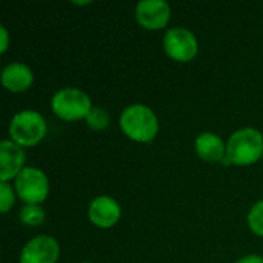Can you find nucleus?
Returning <instances> with one entry per match:
<instances>
[{"label": "nucleus", "instance_id": "obj_13", "mask_svg": "<svg viewBox=\"0 0 263 263\" xmlns=\"http://www.w3.org/2000/svg\"><path fill=\"white\" fill-rule=\"evenodd\" d=\"M45 217V210L40 205H23L18 211V219L26 227H40Z\"/></svg>", "mask_w": 263, "mask_h": 263}, {"label": "nucleus", "instance_id": "obj_15", "mask_svg": "<svg viewBox=\"0 0 263 263\" xmlns=\"http://www.w3.org/2000/svg\"><path fill=\"white\" fill-rule=\"evenodd\" d=\"M247 223L253 234H256L257 237H263V199L256 202L250 208L247 216Z\"/></svg>", "mask_w": 263, "mask_h": 263}, {"label": "nucleus", "instance_id": "obj_21", "mask_svg": "<svg viewBox=\"0 0 263 263\" xmlns=\"http://www.w3.org/2000/svg\"><path fill=\"white\" fill-rule=\"evenodd\" d=\"M262 160H263V159H262Z\"/></svg>", "mask_w": 263, "mask_h": 263}, {"label": "nucleus", "instance_id": "obj_5", "mask_svg": "<svg viewBox=\"0 0 263 263\" xmlns=\"http://www.w3.org/2000/svg\"><path fill=\"white\" fill-rule=\"evenodd\" d=\"M17 197L25 205H42L49 196V179L35 166H26L14 180Z\"/></svg>", "mask_w": 263, "mask_h": 263}, {"label": "nucleus", "instance_id": "obj_1", "mask_svg": "<svg viewBox=\"0 0 263 263\" xmlns=\"http://www.w3.org/2000/svg\"><path fill=\"white\" fill-rule=\"evenodd\" d=\"M119 126L129 140L137 143L153 142L160 129L156 112L143 103L126 106L119 116Z\"/></svg>", "mask_w": 263, "mask_h": 263}, {"label": "nucleus", "instance_id": "obj_2", "mask_svg": "<svg viewBox=\"0 0 263 263\" xmlns=\"http://www.w3.org/2000/svg\"><path fill=\"white\" fill-rule=\"evenodd\" d=\"M263 159V134L256 128H240L227 140L225 163L251 166Z\"/></svg>", "mask_w": 263, "mask_h": 263}, {"label": "nucleus", "instance_id": "obj_11", "mask_svg": "<svg viewBox=\"0 0 263 263\" xmlns=\"http://www.w3.org/2000/svg\"><path fill=\"white\" fill-rule=\"evenodd\" d=\"M34 83L31 68L22 62L8 63L2 69V86L9 92H25Z\"/></svg>", "mask_w": 263, "mask_h": 263}, {"label": "nucleus", "instance_id": "obj_3", "mask_svg": "<svg viewBox=\"0 0 263 263\" xmlns=\"http://www.w3.org/2000/svg\"><path fill=\"white\" fill-rule=\"evenodd\" d=\"M48 133L45 117L35 109H23L12 116L8 125L9 140L22 148H32L39 145Z\"/></svg>", "mask_w": 263, "mask_h": 263}, {"label": "nucleus", "instance_id": "obj_9", "mask_svg": "<svg viewBox=\"0 0 263 263\" xmlns=\"http://www.w3.org/2000/svg\"><path fill=\"white\" fill-rule=\"evenodd\" d=\"M122 217L120 203L111 196H97L91 200L88 206V219L89 222L102 230H108L117 225Z\"/></svg>", "mask_w": 263, "mask_h": 263}, {"label": "nucleus", "instance_id": "obj_8", "mask_svg": "<svg viewBox=\"0 0 263 263\" xmlns=\"http://www.w3.org/2000/svg\"><path fill=\"white\" fill-rule=\"evenodd\" d=\"M171 6L165 0H142L136 5V22L148 31H159L171 20Z\"/></svg>", "mask_w": 263, "mask_h": 263}, {"label": "nucleus", "instance_id": "obj_4", "mask_svg": "<svg viewBox=\"0 0 263 263\" xmlns=\"http://www.w3.org/2000/svg\"><path fill=\"white\" fill-rule=\"evenodd\" d=\"M92 106L91 97L83 89L72 86L59 89L51 99V111L65 122L85 120Z\"/></svg>", "mask_w": 263, "mask_h": 263}, {"label": "nucleus", "instance_id": "obj_14", "mask_svg": "<svg viewBox=\"0 0 263 263\" xmlns=\"http://www.w3.org/2000/svg\"><path fill=\"white\" fill-rule=\"evenodd\" d=\"M85 122L94 131H105L109 126V123H111V117H109V112L105 108L92 106V109L86 116Z\"/></svg>", "mask_w": 263, "mask_h": 263}, {"label": "nucleus", "instance_id": "obj_10", "mask_svg": "<svg viewBox=\"0 0 263 263\" xmlns=\"http://www.w3.org/2000/svg\"><path fill=\"white\" fill-rule=\"evenodd\" d=\"M25 148L9 139L0 142V182L9 183L26 168Z\"/></svg>", "mask_w": 263, "mask_h": 263}, {"label": "nucleus", "instance_id": "obj_6", "mask_svg": "<svg viewBox=\"0 0 263 263\" xmlns=\"http://www.w3.org/2000/svg\"><path fill=\"white\" fill-rule=\"evenodd\" d=\"M163 49L170 59L186 63L199 54V42L193 31L186 28H170L163 35Z\"/></svg>", "mask_w": 263, "mask_h": 263}, {"label": "nucleus", "instance_id": "obj_16", "mask_svg": "<svg viewBox=\"0 0 263 263\" xmlns=\"http://www.w3.org/2000/svg\"><path fill=\"white\" fill-rule=\"evenodd\" d=\"M15 190L14 185L6 183V182H0V211L2 214H6L15 203Z\"/></svg>", "mask_w": 263, "mask_h": 263}, {"label": "nucleus", "instance_id": "obj_12", "mask_svg": "<svg viewBox=\"0 0 263 263\" xmlns=\"http://www.w3.org/2000/svg\"><path fill=\"white\" fill-rule=\"evenodd\" d=\"M194 151L203 162L217 163L227 157V142H223L219 134L205 131L194 140Z\"/></svg>", "mask_w": 263, "mask_h": 263}, {"label": "nucleus", "instance_id": "obj_19", "mask_svg": "<svg viewBox=\"0 0 263 263\" xmlns=\"http://www.w3.org/2000/svg\"><path fill=\"white\" fill-rule=\"evenodd\" d=\"M74 5H88L89 2H72Z\"/></svg>", "mask_w": 263, "mask_h": 263}, {"label": "nucleus", "instance_id": "obj_20", "mask_svg": "<svg viewBox=\"0 0 263 263\" xmlns=\"http://www.w3.org/2000/svg\"><path fill=\"white\" fill-rule=\"evenodd\" d=\"M82 263H91V262H82Z\"/></svg>", "mask_w": 263, "mask_h": 263}, {"label": "nucleus", "instance_id": "obj_17", "mask_svg": "<svg viewBox=\"0 0 263 263\" xmlns=\"http://www.w3.org/2000/svg\"><path fill=\"white\" fill-rule=\"evenodd\" d=\"M9 48V31L5 25H0V54H5Z\"/></svg>", "mask_w": 263, "mask_h": 263}, {"label": "nucleus", "instance_id": "obj_18", "mask_svg": "<svg viewBox=\"0 0 263 263\" xmlns=\"http://www.w3.org/2000/svg\"><path fill=\"white\" fill-rule=\"evenodd\" d=\"M236 263H263V256H259V254H248V256L240 257Z\"/></svg>", "mask_w": 263, "mask_h": 263}, {"label": "nucleus", "instance_id": "obj_7", "mask_svg": "<svg viewBox=\"0 0 263 263\" xmlns=\"http://www.w3.org/2000/svg\"><path fill=\"white\" fill-rule=\"evenodd\" d=\"M60 259L59 242L48 234L32 237L20 251L18 263H57Z\"/></svg>", "mask_w": 263, "mask_h": 263}]
</instances>
